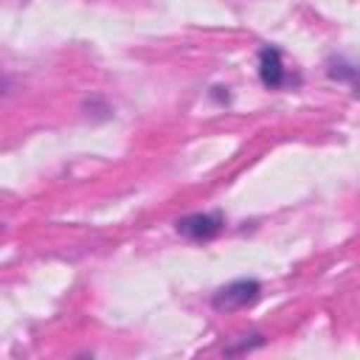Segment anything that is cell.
I'll return each instance as SVG.
<instances>
[{"label": "cell", "instance_id": "6da1fadb", "mask_svg": "<svg viewBox=\"0 0 360 360\" xmlns=\"http://www.w3.org/2000/svg\"><path fill=\"white\" fill-rule=\"evenodd\" d=\"M259 295H262V284H259L256 278H236V281L219 287V290L214 292L211 304H214V309H219V312H233V309H245V307L256 304Z\"/></svg>", "mask_w": 360, "mask_h": 360}, {"label": "cell", "instance_id": "7a4b0ae2", "mask_svg": "<svg viewBox=\"0 0 360 360\" xmlns=\"http://www.w3.org/2000/svg\"><path fill=\"white\" fill-rule=\"evenodd\" d=\"M174 228H177V233H183L194 242H208L222 231V214H188V217H180L174 222Z\"/></svg>", "mask_w": 360, "mask_h": 360}, {"label": "cell", "instance_id": "3957f363", "mask_svg": "<svg viewBox=\"0 0 360 360\" xmlns=\"http://www.w3.org/2000/svg\"><path fill=\"white\" fill-rule=\"evenodd\" d=\"M259 79L267 90H278L287 84V68L281 62V51L273 45H264L259 51Z\"/></svg>", "mask_w": 360, "mask_h": 360}, {"label": "cell", "instance_id": "277c9868", "mask_svg": "<svg viewBox=\"0 0 360 360\" xmlns=\"http://www.w3.org/2000/svg\"><path fill=\"white\" fill-rule=\"evenodd\" d=\"M329 76L340 79V82H352L354 87H360V65H349V62L338 59V62L329 65Z\"/></svg>", "mask_w": 360, "mask_h": 360}]
</instances>
